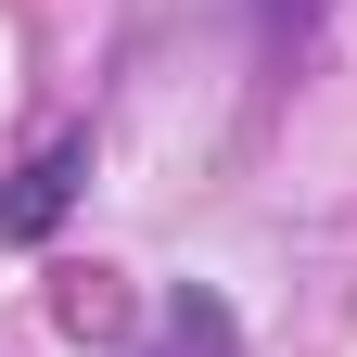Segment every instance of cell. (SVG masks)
<instances>
[{"instance_id": "obj_1", "label": "cell", "mask_w": 357, "mask_h": 357, "mask_svg": "<svg viewBox=\"0 0 357 357\" xmlns=\"http://www.w3.org/2000/svg\"><path fill=\"white\" fill-rule=\"evenodd\" d=\"M77 166H89V141H52V153H38V166L13 178V192H0V230H13V243H38V230L64 217V192H77Z\"/></svg>"}]
</instances>
